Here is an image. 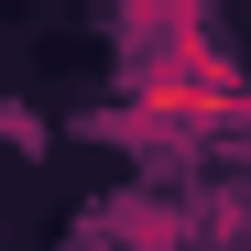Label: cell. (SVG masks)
I'll list each match as a JSON object with an SVG mask.
<instances>
[{"instance_id": "obj_1", "label": "cell", "mask_w": 251, "mask_h": 251, "mask_svg": "<svg viewBox=\"0 0 251 251\" xmlns=\"http://www.w3.org/2000/svg\"><path fill=\"white\" fill-rule=\"evenodd\" d=\"M131 109L153 120V131H207V120H251V88H240V66L207 44H153L131 66Z\"/></svg>"}, {"instance_id": "obj_2", "label": "cell", "mask_w": 251, "mask_h": 251, "mask_svg": "<svg viewBox=\"0 0 251 251\" xmlns=\"http://www.w3.org/2000/svg\"><path fill=\"white\" fill-rule=\"evenodd\" d=\"M120 22H131V44H197L207 33V0H120Z\"/></svg>"}]
</instances>
